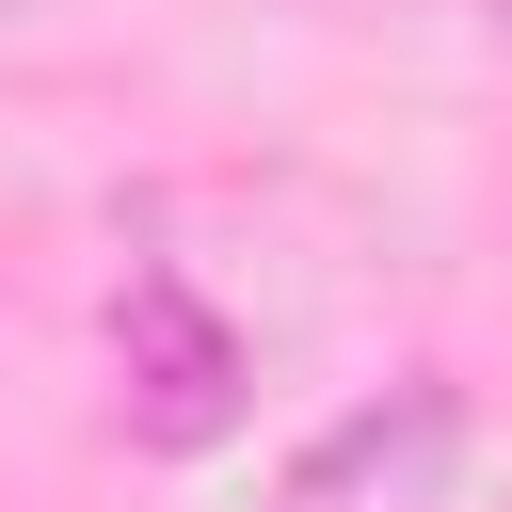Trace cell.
<instances>
[{
	"instance_id": "3",
	"label": "cell",
	"mask_w": 512,
	"mask_h": 512,
	"mask_svg": "<svg viewBox=\"0 0 512 512\" xmlns=\"http://www.w3.org/2000/svg\"><path fill=\"white\" fill-rule=\"evenodd\" d=\"M480 16H496V32H512V0H480Z\"/></svg>"
},
{
	"instance_id": "1",
	"label": "cell",
	"mask_w": 512,
	"mask_h": 512,
	"mask_svg": "<svg viewBox=\"0 0 512 512\" xmlns=\"http://www.w3.org/2000/svg\"><path fill=\"white\" fill-rule=\"evenodd\" d=\"M464 448H480L464 384L448 368H400L384 400H352V416H320L288 448V512H448Z\"/></svg>"
},
{
	"instance_id": "2",
	"label": "cell",
	"mask_w": 512,
	"mask_h": 512,
	"mask_svg": "<svg viewBox=\"0 0 512 512\" xmlns=\"http://www.w3.org/2000/svg\"><path fill=\"white\" fill-rule=\"evenodd\" d=\"M112 368H128V448H224L240 432V320L192 288V272H128L112 288Z\"/></svg>"
}]
</instances>
